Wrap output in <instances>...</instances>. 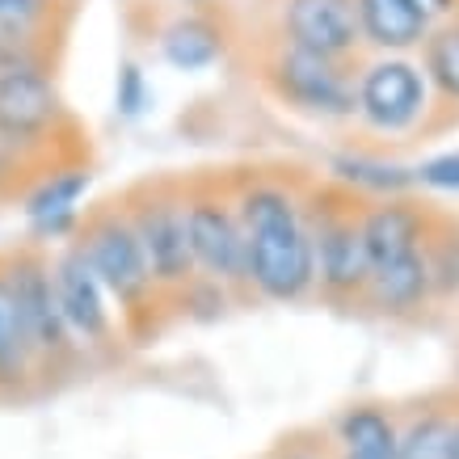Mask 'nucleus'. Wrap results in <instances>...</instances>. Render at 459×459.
Segmentation results:
<instances>
[{"label": "nucleus", "mask_w": 459, "mask_h": 459, "mask_svg": "<svg viewBox=\"0 0 459 459\" xmlns=\"http://www.w3.org/2000/svg\"><path fill=\"white\" fill-rule=\"evenodd\" d=\"M30 59H42L39 42H26V39H13L0 30V72L13 68V64H30Z\"/></svg>", "instance_id": "obj_25"}, {"label": "nucleus", "mask_w": 459, "mask_h": 459, "mask_svg": "<svg viewBox=\"0 0 459 459\" xmlns=\"http://www.w3.org/2000/svg\"><path fill=\"white\" fill-rule=\"evenodd\" d=\"M76 245L89 257L98 282L110 295L114 312H118V325L126 333L135 329H156L152 316L156 307H165V295L156 291L152 274H148V262H143V249L135 232H131V220L123 211V198H110L101 207L84 211L81 228H76Z\"/></svg>", "instance_id": "obj_2"}, {"label": "nucleus", "mask_w": 459, "mask_h": 459, "mask_svg": "<svg viewBox=\"0 0 459 459\" xmlns=\"http://www.w3.org/2000/svg\"><path fill=\"white\" fill-rule=\"evenodd\" d=\"M337 455H384L396 459V418L379 404H354L333 421Z\"/></svg>", "instance_id": "obj_18"}, {"label": "nucleus", "mask_w": 459, "mask_h": 459, "mask_svg": "<svg viewBox=\"0 0 459 459\" xmlns=\"http://www.w3.org/2000/svg\"><path fill=\"white\" fill-rule=\"evenodd\" d=\"M0 262H4V274L13 282V299H17V312H22V325H26L34 362H39V379L59 376L72 359H81V346L68 333L64 312L56 304L51 253L34 249V245H17V249L0 253Z\"/></svg>", "instance_id": "obj_6"}, {"label": "nucleus", "mask_w": 459, "mask_h": 459, "mask_svg": "<svg viewBox=\"0 0 459 459\" xmlns=\"http://www.w3.org/2000/svg\"><path fill=\"white\" fill-rule=\"evenodd\" d=\"M354 13H359L362 47L379 56H409L430 34V22L404 0H354Z\"/></svg>", "instance_id": "obj_15"}, {"label": "nucleus", "mask_w": 459, "mask_h": 459, "mask_svg": "<svg viewBox=\"0 0 459 459\" xmlns=\"http://www.w3.org/2000/svg\"><path fill=\"white\" fill-rule=\"evenodd\" d=\"M51 287H56L64 325H68V333L76 337L81 350H101L114 342V333H123L110 295L98 282L93 265H89V257L81 253L76 240H68V245H59L51 253Z\"/></svg>", "instance_id": "obj_10"}, {"label": "nucleus", "mask_w": 459, "mask_h": 459, "mask_svg": "<svg viewBox=\"0 0 459 459\" xmlns=\"http://www.w3.org/2000/svg\"><path fill=\"white\" fill-rule=\"evenodd\" d=\"M455 409H421L396 426V459H451Z\"/></svg>", "instance_id": "obj_20"}, {"label": "nucleus", "mask_w": 459, "mask_h": 459, "mask_svg": "<svg viewBox=\"0 0 459 459\" xmlns=\"http://www.w3.org/2000/svg\"><path fill=\"white\" fill-rule=\"evenodd\" d=\"M51 22V0H0V30L13 39L39 42Z\"/></svg>", "instance_id": "obj_23"}, {"label": "nucleus", "mask_w": 459, "mask_h": 459, "mask_svg": "<svg viewBox=\"0 0 459 459\" xmlns=\"http://www.w3.org/2000/svg\"><path fill=\"white\" fill-rule=\"evenodd\" d=\"M451 459H459V409H455V443H451Z\"/></svg>", "instance_id": "obj_28"}, {"label": "nucleus", "mask_w": 459, "mask_h": 459, "mask_svg": "<svg viewBox=\"0 0 459 459\" xmlns=\"http://www.w3.org/2000/svg\"><path fill=\"white\" fill-rule=\"evenodd\" d=\"M34 384H39V362H34L26 325L17 312L13 282H9L4 262H0V396H22Z\"/></svg>", "instance_id": "obj_16"}, {"label": "nucleus", "mask_w": 459, "mask_h": 459, "mask_svg": "<svg viewBox=\"0 0 459 459\" xmlns=\"http://www.w3.org/2000/svg\"><path fill=\"white\" fill-rule=\"evenodd\" d=\"M337 459H384V455H337Z\"/></svg>", "instance_id": "obj_29"}, {"label": "nucleus", "mask_w": 459, "mask_h": 459, "mask_svg": "<svg viewBox=\"0 0 459 459\" xmlns=\"http://www.w3.org/2000/svg\"><path fill=\"white\" fill-rule=\"evenodd\" d=\"M434 211L426 203H413L409 195L401 198H376V203H362V245H367V262L371 270L396 257L426 249L430 237Z\"/></svg>", "instance_id": "obj_12"}, {"label": "nucleus", "mask_w": 459, "mask_h": 459, "mask_svg": "<svg viewBox=\"0 0 459 459\" xmlns=\"http://www.w3.org/2000/svg\"><path fill=\"white\" fill-rule=\"evenodd\" d=\"M123 211L131 220V232L140 240L148 274L165 299H178L198 279L190 232H186V181L148 178L123 190Z\"/></svg>", "instance_id": "obj_4"}, {"label": "nucleus", "mask_w": 459, "mask_h": 459, "mask_svg": "<svg viewBox=\"0 0 459 459\" xmlns=\"http://www.w3.org/2000/svg\"><path fill=\"white\" fill-rule=\"evenodd\" d=\"M274 459H337L333 451H329V443L320 438V443H307L304 434H295V438H282L279 455Z\"/></svg>", "instance_id": "obj_26"}, {"label": "nucleus", "mask_w": 459, "mask_h": 459, "mask_svg": "<svg viewBox=\"0 0 459 459\" xmlns=\"http://www.w3.org/2000/svg\"><path fill=\"white\" fill-rule=\"evenodd\" d=\"M186 4H195V9H198V4H203V0H186Z\"/></svg>", "instance_id": "obj_30"}, {"label": "nucleus", "mask_w": 459, "mask_h": 459, "mask_svg": "<svg viewBox=\"0 0 459 459\" xmlns=\"http://www.w3.org/2000/svg\"><path fill=\"white\" fill-rule=\"evenodd\" d=\"M265 459H274V455H265Z\"/></svg>", "instance_id": "obj_31"}, {"label": "nucleus", "mask_w": 459, "mask_h": 459, "mask_svg": "<svg viewBox=\"0 0 459 459\" xmlns=\"http://www.w3.org/2000/svg\"><path fill=\"white\" fill-rule=\"evenodd\" d=\"M362 304L376 307L379 316H418L421 307H430V270H426V253H409V257L376 265Z\"/></svg>", "instance_id": "obj_14"}, {"label": "nucleus", "mask_w": 459, "mask_h": 459, "mask_svg": "<svg viewBox=\"0 0 459 459\" xmlns=\"http://www.w3.org/2000/svg\"><path fill=\"white\" fill-rule=\"evenodd\" d=\"M93 190V165L81 156H56L22 186V220L34 249L68 245L81 228V203Z\"/></svg>", "instance_id": "obj_9"}, {"label": "nucleus", "mask_w": 459, "mask_h": 459, "mask_svg": "<svg viewBox=\"0 0 459 459\" xmlns=\"http://www.w3.org/2000/svg\"><path fill=\"white\" fill-rule=\"evenodd\" d=\"M409 9H418L430 26H438V22H446V17H459V0H404Z\"/></svg>", "instance_id": "obj_27"}, {"label": "nucleus", "mask_w": 459, "mask_h": 459, "mask_svg": "<svg viewBox=\"0 0 459 459\" xmlns=\"http://www.w3.org/2000/svg\"><path fill=\"white\" fill-rule=\"evenodd\" d=\"M413 186L434 190V195H459V148L421 160V165L413 169Z\"/></svg>", "instance_id": "obj_24"}, {"label": "nucleus", "mask_w": 459, "mask_h": 459, "mask_svg": "<svg viewBox=\"0 0 459 459\" xmlns=\"http://www.w3.org/2000/svg\"><path fill=\"white\" fill-rule=\"evenodd\" d=\"M426 270H430V304L459 299V220L434 211L430 237H426Z\"/></svg>", "instance_id": "obj_21"}, {"label": "nucleus", "mask_w": 459, "mask_h": 459, "mask_svg": "<svg viewBox=\"0 0 459 459\" xmlns=\"http://www.w3.org/2000/svg\"><path fill=\"white\" fill-rule=\"evenodd\" d=\"M265 89L307 118H354V64L320 59L279 42L262 59Z\"/></svg>", "instance_id": "obj_7"}, {"label": "nucleus", "mask_w": 459, "mask_h": 459, "mask_svg": "<svg viewBox=\"0 0 459 459\" xmlns=\"http://www.w3.org/2000/svg\"><path fill=\"white\" fill-rule=\"evenodd\" d=\"M152 106V84H148V72L135 64V59H123L118 72H114V114L123 123H135L143 118Z\"/></svg>", "instance_id": "obj_22"}, {"label": "nucleus", "mask_w": 459, "mask_h": 459, "mask_svg": "<svg viewBox=\"0 0 459 459\" xmlns=\"http://www.w3.org/2000/svg\"><path fill=\"white\" fill-rule=\"evenodd\" d=\"M430 114V84L409 56H376L354 72V118L379 135H404Z\"/></svg>", "instance_id": "obj_8"}, {"label": "nucleus", "mask_w": 459, "mask_h": 459, "mask_svg": "<svg viewBox=\"0 0 459 459\" xmlns=\"http://www.w3.org/2000/svg\"><path fill=\"white\" fill-rule=\"evenodd\" d=\"M307 237H312V291L337 307L362 304L367 282H371V262L362 245V198L325 181L304 190Z\"/></svg>", "instance_id": "obj_3"}, {"label": "nucleus", "mask_w": 459, "mask_h": 459, "mask_svg": "<svg viewBox=\"0 0 459 459\" xmlns=\"http://www.w3.org/2000/svg\"><path fill=\"white\" fill-rule=\"evenodd\" d=\"M156 56L178 72H203L228 56V30L220 26V17L203 13V9H186L160 26Z\"/></svg>", "instance_id": "obj_13"}, {"label": "nucleus", "mask_w": 459, "mask_h": 459, "mask_svg": "<svg viewBox=\"0 0 459 459\" xmlns=\"http://www.w3.org/2000/svg\"><path fill=\"white\" fill-rule=\"evenodd\" d=\"M279 42L312 51L320 59L354 64L362 56V34L354 0H282L279 4Z\"/></svg>", "instance_id": "obj_11"}, {"label": "nucleus", "mask_w": 459, "mask_h": 459, "mask_svg": "<svg viewBox=\"0 0 459 459\" xmlns=\"http://www.w3.org/2000/svg\"><path fill=\"white\" fill-rule=\"evenodd\" d=\"M304 190L307 186L287 173L232 178L240 237H245V287L270 304H299L316 282Z\"/></svg>", "instance_id": "obj_1"}, {"label": "nucleus", "mask_w": 459, "mask_h": 459, "mask_svg": "<svg viewBox=\"0 0 459 459\" xmlns=\"http://www.w3.org/2000/svg\"><path fill=\"white\" fill-rule=\"evenodd\" d=\"M333 186L350 190V195H371V198H401L413 190V169L384 160V156H367V152H337L329 160Z\"/></svg>", "instance_id": "obj_17"}, {"label": "nucleus", "mask_w": 459, "mask_h": 459, "mask_svg": "<svg viewBox=\"0 0 459 459\" xmlns=\"http://www.w3.org/2000/svg\"><path fill=\"white\" fill-rule=\"evenodd\" d=\"M186 232H190L198 279L220 282L223 291H249L245 287V237H240L232 178L186 181Z\"/></svg>", "instance_id": "obj_5"}, {"label": "nucleus", "mask_w": 459, "mask_h": 459, "mask_svg": "<svg viewBox=\"0 0 459 459\" xmlns=\"http://www.w3.org/2000/svg\"><path fill=\"white\" fill-rule=\"evenodd\" d=\"M421 76L430 84V98L443 106H459V17H446L421 39Z\"/></svg>", "instance_id": "obj_19"}]
</instances>
